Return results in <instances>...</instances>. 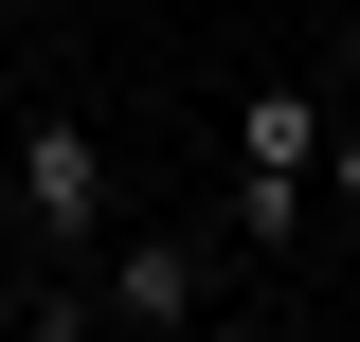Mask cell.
<instances>
[{"mask_svg":"<svg viewBox=\"0 0 360 342\" xmlns=\"http://www.w3.org/2000/svg\"><path fill=\"white\" fill-rule=\"evenodd\" d=\"M0 234L54 253V270L108 253V127H90V108H37V127H18V163H0Z\"/></svg>","mask_w":360,"mask_h":342,"instance_id":"1","label":"cell"},{"mask_svg":"<svg viewBox=\"0 0 360 342\" xmlns=\"http://www.w3.org/2000/svg\"><path fill=\"white\" fill-rule=\"evenodd\" d=\"M324 216H360V127H324Z\"/></svg>","mask_w":360,"mask_h":342,"instance_id":"3","label":"cell"},{"mask_svg":"<svg viewBox=\"0 0 360 342\" xmlns=\"http://www.w3.org/2000/svg\"><path fill=\"white\" fill-rule=\"evenodd\" d=\"M198 306H217V253L198 234H127V253L90 270V324H127V342H180Z\"/></svg>","mask_w":360,"mask_h":342,"instance_id":"2","label":"cell"}]
</instances>
